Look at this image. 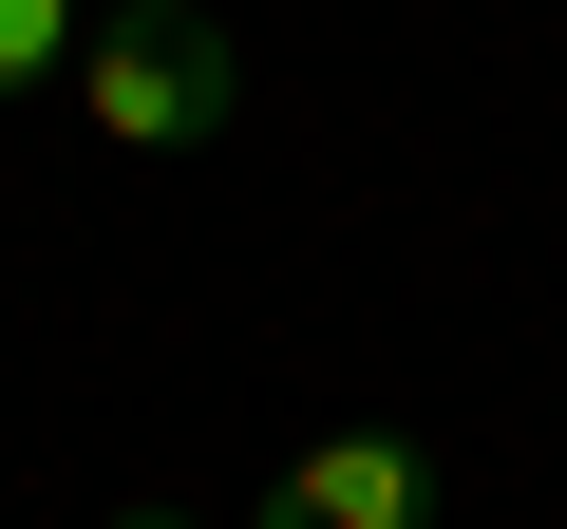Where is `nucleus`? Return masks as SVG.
<instances>
[{
  "instance_id": "nucleus-1",
  "label": "nucleus",
  "mask_w": 567,
  "mask_h": 529,
  "mask_svg": "<svg viewBox=\"0 0 567 529\" xmlns=\"http://www.w3.org/2000/svg\"><path fill=\"white\" fill-rule=\"evenodd\" d=\"M76 95H95V133H114V152H189V133H227L246 58H227V20H208V0H133V20H95Z\"/></svg>"
},
{
  "instance_id": "nucleus-2",
  "label": "nucleus",
  "mask_w": 567,
  "mask_h": 529,
  "mask_svg": "<svg viewBox=\"0 0 567 529\" xmlns=\"http://www.w3.org/2000/svg\"><path fill=\"white\" fill-rule=\"evenodd\" d=\"M246 529H435V454L416 435H322L246 491Z\"/></svg>"
},
{
  "instance_id": "nucleus-3",
  "label": "nucleus",
  "mask_w": 567,
  "mask_h": 529,
  "mask_svg": "<svg viewBox=\"0 0 567 529\" xmlns=\"http://www.w3.org/2000/svg\"><path fill=\"white\" fill-rule=\"evenodd\" d=\"M76 20H95V0H0V95H39L76 58Z\"/></svg>"
},
{
  "instance_id": "nucleus-5",
  "label": "nucleus",
  "mask_w": 567,
  "mask_h": 529,
  "mask_svg": "<svg viewBox=\"0 0 567 529\" xmlns=\"http://www.w3.org/2000/svg\"><path fill=\"white\" fill-rule=\"evenodd\" d=\"M95 20H133V0H95Z\"/></svg>"
},
{
  "instance_id": "nucleus-4",
  "label": "nucleus",
  "mask_w": 567,
  "mask_h": 529,
  "mask_svg": "<svg viewBox=\"0 0 567 529\" xmlns=\"http://www.w3.org/2000/svg\"><path fill=\"white\" fill-rule=\"evenodd\" d=\"M95 529H208V510H171V491H133V510H95Z\"/></svg>"
}]
</instances>
